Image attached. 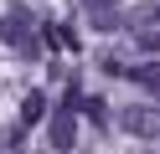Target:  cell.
I'll return each instance as SVG.
<instances>
[{"mask_svg": "<svg viewBox=\"0 0 160 154\" xmlns=\"http://www.w3.org/2000/svg\"><path fill=\"white\" fill-rule=\"evenodd\" d=\"M0 41H11L21 57H36V41H31V10L11 5L5 16H0Z\"/></svg>", "mask_w": 160, "mask_h": 154, "instance_id": "cell-1", "label": "cell"}, {"mask_svg": "<svg viewBox=\"0 0 160 154\" xmlns=\"http://www.w3.org/2000/svg\"><path fill=\"white\" fill-rule=\"evenodd\" d=\"M47 144L62 149V154L78 144V113H72V108H57L52 118H47Z\"/></svg>", "mask_w": 160, "mask_h": 154, "instance_id": "cell-2", "label": "cell"}, {"mask_svg": "<svg viewBox=\"0 0 160 154\" xmlns=\"http://www.w3.org/2000/svg\"><path fill=\"white\" fill-rule=\"evenodd\" d=\"M119 123H124L129 133H139V139H155V133H160V113H155V108H145V103L124 108V113H119Z\"/></svg>", "mask_w": 160, "mask_h": 154, "instance_id": "cell-3", "label": "cell"}, {"mask_svg": "<svg viewBox=\"0 0 160 154\" xmlns=\"http://www.w3.org/2000/svg\"><path fill=\"white\" fill-rule=\"evenodd\" d=\"M47 118V92H26V103H21V128H31V123H42Z\"/></svg>", "mask_w": 160, "mask_h": 154, "instance_id": "cell-4", "label": "cell"}, {"mask_svg": "<svg viewBox=\"0 0 160 154\" xmlns=\"http://www.w3.org/2000/svg\"><path fill=\"white\" fill-rule=\"evenodd\" d=\"M134 82H139L145 92H155V98H160V62H150V67H134Z\"/></svg>", "mask_w": 160, "mask_h": 154, "instance_id": "cell-5", "label": "cell"}, {"mask_svg": "<svg viewBox=\"0 0 160 154\" xmlns=\"http://www.w3.org/2000/svg\"><path fill=\"white\" fill-rule=\"evenodd\" d=\"M88 16H103V10H119V0H83Z\"/></svg>", "mask_w": 160, "mask_h": 154, "instance_id": "cell-6", "label": "cell"}, {"mask_svg": "<svg viewBox=\"0 0 160 154\" xmlns=\"http://www.w3.org/2000/svg\"><path fill=\"white\" fill-rule=\"evenodd\" d=\"M139 46H145V51H160V31H139Z\"/></svg>", "mask_w": 160, "mask_h": 154, "instance_id": "cell-7", "label": "cell"}, {"mask_svg": "<svg viewBox=\"0 0 160 154\" xmlns=\"http://www.w3.org/2000/svg\"><path fill=\"white\" fill-rule=\"evenodd\" d=\"M155 21H160V10H155Z\"/></svg>", "mask_w": 160, "mask_h": 154, "instance_id": "cell-8", "label": "cell"}]
</instances>
